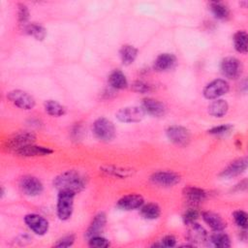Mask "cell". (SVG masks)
I'll list each match as a JSON object with an SVG mask.
<instances>
[{
  "label": "cell",
  "mask_w": 248,
  "mask_h": 248,
  "mask_svg": "<svg viewBox=\"0 0 248 248\" xmlns=\"http://www.w3.org/2000/svg\"><path fill=\"white\" fill-rule=\"evenodd\" d=\"M233 46L236 51L246 53L248 49V36L245 31H236L233 35Z\"/></svg>",
  "instance_id": "28"
},
{
  "label": "cell",
  "mask_w": 248,
  "mask_h": 248,
  "mask_svg": "<svg viewBox=\"0 0 248 248\" xmlns=\"http://www.w3.org/2000/svg\"><path fill=\"white\" fill-rule=\"evenodd\" d=\"M88 245L93 248H106L108 247L110 243L107 238L101 235H96L88 238Z\"/></svg>",
  "instance_id": "32"
},
{
  "label": "cell",
  "mask_w": 248,
  "mask_h": 248,
  "mask_svg": "<svg viewBox=\"0 0 248 248\" xmlns=\"http://www.w3.org/2000/svg\"><path fill=\"white\" fill-rule=\"evenodd\" d=\"M86 183V176L75 170H66L57 175L53 180V186L59 191L69 190L76 194L84 189Z\"/></svg>",
  "instance_id": "1"
},
{
  "label": "cell",
  "mask_w": 248,
  "mask_h": 248,
  "mask_svg": "<svg viewBox=\"0 0 248 248\" xmlns=\"http://www.w3.org/2000/svg\"><path fill=\"white\" fill-rule=\"evenodd\" d=\"M229 90V82L223 78H217L205 85V87L202 90V94L204 98L207 100H215L227 94Z\"/></svg>",
  "instance_id": "5"
},
{
  "label": "cell",
  "mask_w": 248,
  "mask_h": 248,
  "mask_svg": "<svg viewBox=\"0 0 248 248\" xmlns=\"http://www.w3.org/2000/svg\"><path fill=\"white\" fill-rule=\"evenodd\" d=\"M175 244H176V238L173 235L169 234V235L164 236L158 242L154 243L152 246H154V247H173V246H175Z\"/></svg>",
  "instance_id": "37"
},
{
  "label": "cell",
  "mask_w": 248,
  "mask_h": 248,
  "mask_svg": "<svg viewBox=\"0 0 248 248\" xmlns=\"http://www.w3.org/2000/svg\"><path fill=\"white\" fill-rule=\"evenodd\" d=\"M132 89L137 93H149L152 91V85L142 81V80H136L132 84Z\"/></svg>",
  "instance_id": "33"
},
{
  "label": "cell",
  "mask_w": 248,
  "mask_h": 248,
  "mask_svg": "<svg viewBox=\"0 0 248 248\" xmlns=\"http://www.w3.org/2000/svg\"><path fill=\"white\" fill-rule=\"evenodd\" d=\"M209 240L214 247L228 248L231 246V240L229 235L226 234L225 232H222V231L215 232V233H213L210 236Z\"/></svg>",
  "instance_id": "31"
},
{
  "label": "cell",
  "mask_w": 248,
  "mask_h": 248,
  "mask_svg": "<svg viewBox=\"0 0 248 248\" xmlns=\"http://www.w3.org/2000/svg\"><path fill=\"white\" fill-rule=\"evenodd\" d=\"M24 222L27 225V227L36 234L44 235L48 231L47 220L39 214H36V213L27 214L24 217Z\"/></svg>",
  "instance_id": "11"
},
{
  "label": "cell",
  "mask_w": 248,
  "mask_h": 248,
  "mask_svg": "<svg viewBox=\"0 0 248 248\" xmlns=\"http://www.w3.org/2000/svg\"><path fill=\"white\" fill-rule=\"evenodd\" d=\"M45 110L51 116H63L66 113V108L54 100H47L45 102Z\"/></svg>",
  "instance_id": "30"
},
{
  "label": "cell",
  "mask_w": 248,
  "mask_h": 248,
  "mask_svg": "<svg viewBox=\"0 0 248 248\" xmlns=\"http://www.w3.org/2000/svg\"><path fill=\"white\" fill-rule=\"evenodd\" d=\"M23 30L26 34L32 36L34 39L38 41H43L46 36V28L43 25L36 22L27 23L26 25L23 26Z\"/></svg>",
  "instance_id": "25"
},
{
  "label": "cell",
  "mask_w": 248,
  "mask_h": 248,
  "mask_svg": "<svg viewBox=\"0 0 248 248\" xmlns=\"http://www.w3.org/2000/svg\"><path fill=\"white\" fill-rule=\"evenodd\" d=\"M7 98L12 104H14L16 107L21 109L29 110V109H32L36 105V102L33 96L27 93L26 91H23L20 89H15L10 91L7 94Z\"/></svg>",
  "instance_id": "4"
},
{
  "label": "cell",
  "mask_w": 248,
  "mask_h": 248,
  "mask_svg": "<svg viewBox=\"0 0 248 248\" xmlns=\"http://www.w3.org/2000/svg\"><path fill=\"white\" fill-rule=\"evenodd\" d=\"M76 193L69 190L59 191L57 198L56 212L60 220L65 221L71 218L74 210V199Z\"/></svg>",
  "instance_id": "2"
},
{
  "label": "cell",
  "mask_w": 248,
  "mask_h": 248,
  "mask_svg": "<svg viewBox=\"0 0 248 248\" xmlns=\"http://www.w3.org/2000/svg\"><path fill=\"white\" fill-rule=\"evenodd\" d=\"M102 171L106 175L117 177V178H127L133 175V170L128 168H121L115 166H106L102 168Z\"/></svg>",
  "instance_id": "23"
},
{
  "label": "cell",
  "mask_w": 248,
  "mask_h": 248,
  "mask_svg": "<svg viewBox=\"0 0 248 248\" xmlns=\"http://www.w3.org/2000/svg\"><path fill=\"white\" fill-rule=\"evenodd\" d=\"M19 186L21 191L27 195V196H38L43 192V183L41 182V180L35 176L32 175H26L23 176L20 179L19 182Z\"/></svg>",
  "instance_id": "12"
},
{
  "label": "cell",
  "mask_w": 248,
  "mask_h": 248,
  "mask_svg": "<svg viewBox=\"0 0 248 248\" xmlns=\"http://www.w3.org/2000/svg\"><path fill=\"white\" fill-rule=\"evenodd\" d=\"M106 224H107L106 214L104 212L98 213L97 215H95V217L91 221V223L85 232V236L87 238H90L92 236L101 235L102 232L104 231V229L106 227Z\"/></svg>",
  "instance_id": "18"
},
{
  "label": "cell",
  "mask_w": 248,
  "mask_h": 248,
  "mask_svg": "<svg viewBox=\"0 0 248 248\" xmlns=\"http://www.w3.org/2000/svg\"><path fill=\"white\" fill-rule=\"evenodd\" d=\"M140 107L145 113L150 114L152 116H156V117L163 116L167 110L166 106L162 102L152 98L143 99Z\"/></svg>",
  "instance_id": "14"
},
{
  "label": "cell",
  "mask_w": 248,
  "mask_h": 248,
  "mask_svg": "<svg viewBox=\"0 0 248 248\" xmlns=\"http://www.w3.org/2000/svg\"><path fill=\"white\" fill-rule=\"evenodd\" d=\"M108 83L113 89H124L128 86V80L120 70H114L110 73Z\"/></svg>",
  "instance_id": "24"
},
{
  "label": "cell",
  "mask_w": 248,
  "mask_h": 248,
  "mask_svg": "<svg viewBox=\"0 0 248 248\" xmlns=\"http://www.w3.org/2000/svg\"><path fill=\"white\" fill-rule=\"evenodd\" d=\"M209 9L213 16L218 19H226L230 16V10L223 2L212 1L209 3Z\"/></svg>",
  "instance_id": "27"
},
{
  "label": "cell",
  "mask_w": 248,
  "mask_h": 248,
  "mask_svg": "<svg viewBox=\"0 0 248 248\" xmlns=\"http://www.w3.org/2000/svg\"><path fill=\"white\" fill-rule=\"evenodd\" d=\"M186 237L188 241L192 242L193 244H200L206 241L208 235L206 230L202 225L195 222L188 225Z\"/></svg>",
  "instance_id": "13"
},
{
  "label": "cell",
  "mask_w": 248,
  "mask_h": 248,
  "mask_svg": "<svg viewBox=\"0 0 248 248\" xmlns=\"http://www.w3.org/2000/svg\"><path fill=\"white\" fill-rule=\"evenodd\" d=\"M145 112L141 107H126L120 108L115 116L116 118L123 123H137L142 120Z\"/></svg>",
  "instance_id": "8"
},
{
  "label": "cell",
  "mask_w": 248,
  "mask_h": 248,
  "mask_svg": "<svg viewBox=\"0 0 248 248\" xmlns=\"http://www.w3.org/2000/svg\"><path fill=\"white\" fill-rule=\"evenodd\" d=\"M220 68L222 74L230 79H235L239 78L243 70L241 62L237 58L232 56L224 58L221 62Z\"/></svg>",
  "instance_id": "7"
},
{
  "label": "cell",
  "mask_w": 248,
  "mask_h": 248,
  "mask_svg": "<svg viewBox=\"0 0 248 248\" xmlns=\"http://www.w3.org/2000/svg\"><path fill=\"white\" fill-rule=\"evenodd\" d=\"M233 220L235 224L241 229H247V213L243 210H236L233 212Z\"/></svg>",
  "instance_id": "34"
},
{
  "label": "cell",
  "mask_w": 248,
  "mask_h": 248,
  "mask_svg": "<svg viewBox=\"0 0 248 248\" xmlns=\"http://www.w3.org/2000/svg\"><path fill=\"white\" fill-rule=\"evenodd\" d=\"M176 63V57L172 53H161L154 61V69L158 72H163L173 68Z\"/></svg>",
  "instance_id": "20"
},
{
  "label": "cell",
  "mask_w": 248,
  "mask_h": 248,
  "mask_svg": "<svg viewBox=\"0 0 248 248\" xmlns=\"http://www.w3.org/2000/svg\"><path fill=\"white\" fill-rule=\"evenodd\" d=\"M140 214L143 218L148 220H154L157 219L161 214V208L157 203L154 202H148L146 204H142L140 207Z\"/></svg>",
  "instance_id": "26"
},
{
  "label": "cell",
  "mask_w": 248,
  "mask_h": 248,
  "mask_svg": "<svg viewBox=\"0 0 248 248\" xmlns=\"http://www.w3.org/2000/svg\"><path fill=\"white\" fill-rule=\"evenodd\" d=\"M207 110L213 117H223L229 110V104L226 100L215 99L209 104Z\"/></svg>",
  "instance_id": "22"
},
{
  "label": "cell",
  "mask_w": 248,
  "mask_h": 248,
  "mask_svg": "<svg viewBox=\"0 0 248 248\" xmlns=\"http://www.w3.org/2000/svg\"><path fill=\"white\" fill-rule=\"evenodd\" d=\"M168 139L174 144L183 146L190 141V132L187 128L180 125L170 126L166 131Z\"/></svg>",
  "instance_id": "10"
},
{
  "label": "cell",
  "mask_w": 248,
  "mask_h": 248,
  "mask_svg": "<svg viewBox=\"0 0 248 248\" xmlns=\"http://www.w3.org/2000/svg\"><path fill=\"white\" fill-rule=\"evenodd\" d=\"M180 175L170 170H159L150 176L152 183L162 187H171L180 182Z\"/></svg>",
  "instance_id": "9"
},
{
  "label": "cell",
  "mask_w": 248,
  "mask_h": 248,
  "mask_svg": "<svg viewBox=\"0 0 248 248\" xmlns=\"http://www.w3.org/2000/svg\"><path fill=\"white\" fill-rule=\"evenodd\" d=\"M75 242V235L74 234H67L59 238L55 243L54 247H59V248H65V247H70L74 244Z\"/></svg>",
  "instance_id": "38"
},
{
  "label": "cell",
  "mask_w": 248,
  "mask_h": 248,
  "mask_svg": "<svg viewBox=\"0 0 248 248\" xmlns=\"http://www.w3.org/2000/svg\"><path fill=\"white\" fill-rule=\"evenodd\" d=\"M232 128L233 127L231 124H223V125H220V126L213 127V128L209 129L207 132L210 135H225V134L231 132Z\"/></svg>",
  "instance_id": "39"
},
{
  "label": "cell",
  "mask_w": 248,
  "mask_h": 248,
  "mask_svg": "<svg viewBox=\"0 0 248 248\" xmlns=\"http://www.w3.org/2000/svg\"><path fill=\"white\" fill-rule=\"evenodd\" d=\"M17 15H18L19 23L22 24L23 26L26 25L28 23V19H29V10H28L27 6L24 4H19Z\"/></svg>",
  "instance_id": "36"
},
{
  "label": "cell",
  "mask_w": 248,
  "mask_h": 248,
  "mask_svg": "<svg viewBox=\"0 0 248 248\" xmlns=\"http://www.w3.org/2000/svg\"><path fill=\"white\" fill-rule=\"evenodd\" d=\"M120 58L124 65H131L137 58L138 49L131 45H124L120 49Z\"/></svg>",
  "instance_id": "29"
},
{
  "label": "cell",
  "mask_w": 248,
  "mask_h": 248,
  "mask_svg": "<svg viewBox=\"0 0 248 248\" xmlns=\"http://www.w3.org/2000/svg\"><path fill=\"white\" fill-rule=\"evenodd\" d=\"M247 164L248 161L245 157L236 159L232 161L229 166H227L226 169H224L221 172V176L226 177V178H231L237 176L241 174L246 169H247Z\"/></svg>",
  "instance_id": "17"
},
{
  "label": "cell",
  "mask_w": 248,
  "mask_h": 248,
  "mask_svg": "<svg viewBox=\"0 0 248 248\" xmlns=\"http://www.w3.org/2000/svg\"><path fill=\"white\" fill-rule=\"evenodd\" d=\"M199 218V212L197 209L195 208H189L188 210H186L182 216L183 222L185 225H190L192 223H195L197 221V219Z\"/></svg>",
  "instance_id": "35"
},
{
  "label": "cell",
  "mask_w": 248,
  "mask_h": 248,
  "mask_svg": "<svg viewBox=\"0 0 248 248\" xmlns=\"http://www.w3.org/2000/svg\"><path fill=\"white\" fill-rule=\"evenodd\" d=\"M246 188H247V181L245 179L240 181L237 185H235L236 190H245Z\"/></svg>",
  "instance_id": "40"
},
{
  "label": "cell",
  "mask_w": 248,
  "mask_h": 248,
  "mask_svg": "<svg viewBox=\"0 0 248 248\" xmlns=\"http://www.w3.org/2000/svg\"><path fill=\"white\" fill-rule=\"evenodd\" d=\"M183 196L188 202L197 204L202 202L206 199L207 193L202 188L196 186H187L183 189Z\"/></svg>",
  "instance_id": "19"
},
{
  "label": "cell",
  "mask_w": 248,
  "mask_h": 248,
  "mask_svg": "<svg viewBox=\"0 0 248 248\" xmlns=\"http://www.w3.org/2000/svg\"><path fill=\"white\" fill-rule=\"evenodd\" d=\"M143 203L144 200L140 195L129 194L118 200L117 207L123 210H134L140 208Z\"/></svg>",
  "instance_id": "16"
},
{
  "label": "cell",
  "mask_w": 248,
  "mask_h": 248,
  "mask_svg": "<svg viewBox=\"0 0 248 248\" xmlns=\"http://www.w3.org/2000/svg\"><path fill=\"white\" fill-rule=\"evenodd\" d=\"M93 133L101 140L109 141L115 136V127L113 123L105 117H99L93 123Z\"/></svg>",
  "instance_id": "3"
},
{
  "label": "cell",
  "mask_w": 248,
  "mask_h": 248,
  "mask_svg": "<svg viewBox=\"0 0 248 248\" xmlns=\"http://www.w3.org/2000/svg\"><path fill=\"white\" fill-rule=\"evenodd\" d=\"M203 221L215 232L223 231L226 228V222L222 219V217L214 212L205 211L202 213Z\"/></svg>",
  "instance_id": "21"
},
{
  "label": "cell",
  "mask_w": 248,
  "mask_h": 248,
  "mask_svg": "<svg viewBox=\"0 0 248 248\" xmlns=\"http://www.w3.org/2000/svg\"><path fill=\"white\" fill-rule=\"evenodd\" d=\"M35 140H36V136L32 132H20L14 135L12 138L6 140L5 148L15 152L16 150L23 146L34 143Z\"/></svg>",
  "instance_id": "6"
},
{
  "label": "cell",
  "mask_w": 248,
  "mask_h": 248,
  "mask_svg": "<svg viewBox=\"0 0 248 248\" xmlns=\"http://www.w3.org/2000/svg\"><path fill=\"white\" fill-rule=\"evenodd\" d=\"M53 150L50 149L49 147L35 145L34 143H32L16 150L14 153L21 157H36V156H46L51 154Z\"/></svg>",
  "instance_id": "15"
}]
</instances>
